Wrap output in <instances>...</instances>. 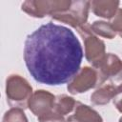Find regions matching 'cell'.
I'll return each mask as SVG.
<instances>
[{"instance_id": "cell-11", "label": "cell", "mask_w": 122, "mask_h": 122, "mask_svg": "<svg viewBox=\"0 0 122 122\" xmlns=\"http://www.w3.org/2000/svg\"><path fill=\"white\" fill-rule=\"evenodd\" d=\"M115 92V85L109 83L99 86L91 95V102L93 105H106L112 100Z\"/></svg>"}, {"instance_id": "cell-9", "label": "cell", "mask_w": 122, "mask_h": 122, "mask_svg": "<svg viewBox=\"0 0 122 122\" xmlns=\"http://www.w3.org/2000/svg\"><path fill=\"white\" fill-rule=\"evenodd\" d=\"M66 122H103V119L92 107L77 102L72 114L66 118Z\"/></svg>"}, {"instance_id": "cell-2", "label": "cell", "mask_w": 122, "mask_h": 122, "mask_svg": "<svg viewBox=\"0 0 122 122\" xmlns=\"http://www.w3.org/2000/svg\"><path fill=\"white\" fill-rule=\"evenodd\" d=\"M33 94L30 83L19 74H10L6 80V96L11 108L26 109Z\"/></svg>"}, {"instance_id": "cell-16", "label": "cell", "mask_w": 122, "mask_h": 122, "mask_svg": "<svg viewBox=\"0 0 122 122\" xmlns=\"http://www.w3.org/2000/svg\"><path fill=\"white\" fill-rule=\"evenodd\" d=\"M113 105L115 106V108L122 113V99H118V100H115L112 102Z\"/></svg>"}, {"instance_id": "cell-1", "label": "cell", "mask_w": 122, "mask_h": 122, "mask_svg": "<svg viewBox=\"0 0 122 122\" xmlns=\"http://www.w3.org/2000/svg\"><path fill=\"white\" fill-rule=\"evenodd\" d=\"M23 55L35 81L59 86L69 83L78 72L84 51L71 30L49 22L27 36Z\"/></svg>"}, {"instance_id": "cell-13", "label": "cell", "mask_w": 122, "mask_h": 122, "mask_svg": "<svg viewBox=\"0 0 122 122\" xmlns=\"http://www.w3.org/2000/svg\"><path fill=\"white\" fill-rule=\"evenodd\" d=\"M92 31L96 36H101L108 39H112L115 37L116 33L112 29L110 22L105 21H94L92 25H90Z\"/></svg>"}, {"instance_id": "cell-10", "label": "cell", "mask_w": 122, "mask_h": 122, "mask_svg": "<svg viewBox=\"0 0 122 122\" xmlns=\"http://www.w3.org/2000/svg\"><path fill=\"white\" fill-rule=\"evenodd\" d=\"M119 1L94 0L91 2V9L96 16L106 19H112L119 9Z\"/></svg>"}, {"instance_id": "cell-12", "label": "cell", "mask_w": 122, "mask_h": 122, "mask_svg": "<svg viewBox=\"0 0 122 122\" xmlns=\"http://www.w3.org/2000/svg\"><path fill=\"white\" fill-rule=\"evenodd\" d=\"M77 102L78 101L74 100V98L67 94H60L57 95L55 98V104L53 110L63 116L69 115L70 113L73 112L77 105Z\"/></svg>"}, {"instance_id": "cell-18", "label": "cell", "mask_w": 122, "mask_h": 122, "mask_svg": "<svg viewBox=\"0 0 122 122\" xmlns=\"http://www.w3.org/2000/svg\"><path fill=\"white\" fill-rule=\"evenodd\" d=\"M119 122H122V116L119 118Z\"/></svg>"}, {"instance_id": "cell-8", "label": "cell", "mask_w": 122, "mask_h": 122, "mask_svg": "<svg viewBox=\"0 0 122 122\" xmlns=\"http://www.w3.org/2000/svg\"><path fill=\"white\" fill-rule=\"evenodd\" d=\"M56 96L45 90H37L30 100L29 108L31 112L37 116H43L53 111Z\"/></svg>"}, {"instance_id": "cell-14", "label": "cell", "mask_w": 122, "mask_h": 122, "mask_svg": "<svg viewBox=\"0 0 122 122\" xmlns=\"http://www.w3.org/2000/svg\"><path fill=\"white\" fill-rule=\"evenodd\" d=\"M37 119L39 122H66L65 116L59 114L54 110L46 115L37 117Z\"/></svg>"}, {"instance_id": "cell-3", "label": "cell", "mask_w": 122, "mask_h": 122, "mask_svg": "<svg viewBox=\"0 0 122 122\" xmlns=\"http://www.w3.org/2000/svg\"><path fill=\"white\" fill-rule=\"evenodd\" d=\"M84 43V54L87 61L93 68L99 66L107 55L105 43L98 38L91 30L89 24H85L76 29Z\"/></svg>"}, {"instance_id": "cell-6", "label": "cell", "mask_w": 122, "mask_h": 122, "mask_svg": "<svg viewBox=\"0 0 122 122\" xmlns=\"http://www.w3.org/2000/svg\"><path fill=\"white\" fill-rule=\"evenodd\" d=\"M90 9L91 1H71V8L67 11L54 14L51 18L77 29L87 24Z\"/></svg>"}, {"instance_id": "cell-5", "label": "cell", "mask_w": 122, "mask_h": 122, "mask_svg": "<svg viewBox=\"0 0 122 122\" xmlns=\"http://www.w3.org/2000/svg\"><path fill=\"white\" fill-rule=\"evenodd\" d=\"M94 69L98 74V87L105 84L107 80L115 86L122 84V60L117 55L107 53L104 60Z\"/></svg>"}, {"instance_id": "cell-7", "label": "cell", "mask_w": 122, "mask_h": 122, "mask_svg": "<svg viewBox=\"0 0 122 122\" xmlns=\"http://www.w3.org/2000/svg\"><path fill=\"white\" fill-rule=\"evenodd\" d=\"M98 87L97 71L92 67L81 68L68 84V91L71 94L85 92L92 88Z\"/></svg>"}, {"instance_id": "cell-15", "label": "cell", "mask_w": 122, "mask_h": 122, "mask_svg": "<svg viewBox=\"0 0 122 122\" xmlns=\"http://www.w3.org/2000/svg\"><path fill=\"white\" fill-rule=\"evenodd\" d=\"M116 34L122 36V9H118L117 12L110 22Z\"/></svg>"}, {"instance_id": "cell-4", "label": "cell", "mask_w": 122, "mask_h": 122, "mask_svg": "<svg viewBox=\"0 0 122 122\" xmlns=\"http://www.w3.org/2000/svg\"><path fill=\"white\" fill-rule=\"evenodd\" d=\"M71 5V1L57 0V1H25L21 5L24 12L35 18H43L47 15H54L67 11Z\"/></svg>"}, {"instance_id": "cell-17", "label": "cell", "mask_w": 122, "mask_h": 122, "mask_svg": "<svg viewBox=\"0 0 122 122\" xmlns=\"http://www.w3.org/2000/svg\"><path fill=\"white\" fill-rule=\"evenodd\" d=\"M17 122H28V119H24V120H20V121H17Z\"/></svg>"}]
</instances>
